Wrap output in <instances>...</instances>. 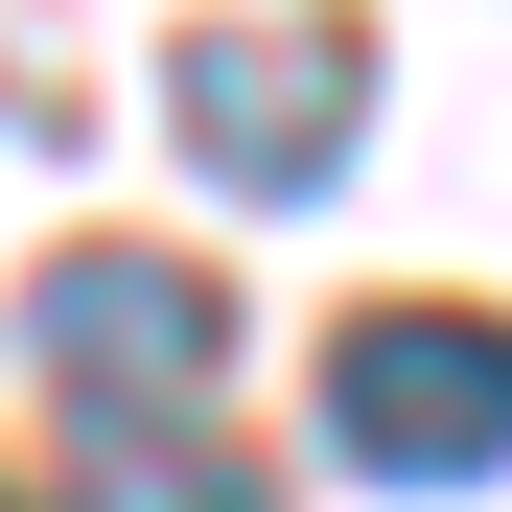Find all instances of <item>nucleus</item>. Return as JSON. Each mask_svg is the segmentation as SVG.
Wrapping results in <instances>:
<instances>
[{
  "label": "nucleus",
  "mask_w": 512,
  "mask_h": 512,
  "mask_svg": "<svg viewBox=\"0 0 512 512\" xmlns=\"http://www.w3.org/2000/svg\"><path fill=\"white\" fill-rule=\"evenodd\" d=\"M24 373L70 419V512H256V466L210 443V373H233V303H210V256H47L24 280Z\"/></svg>",
  "instance_id": "f257e3e1"
},
{
  "label": "nucleus",
  "mask_w": 512,
  "mask_h": 512,
  "mask_svg": "<svg viewBox=\"0 0 512 512\" xmlns=\"http://www.w3.org/2000/svg\"><path fill=\"white\" fill-rule=\"evenodd\" d=\"M326 443L373 489H489L512 466V326L489 303H350L326 326Z\"/></svg>",
  "instance_id": "f03ea898"
},
{
  "label": "nucleus",
  "mask_w": 512,
  "mask_h": 512,
  "mask_svg": "<svg viewBox=\"0 0 512 512\" xmlns=\"http://www.w3.org/2000/svg\"><path fill=\"white\" fill-rule=\"evenodd\" d=\"M163 117H187V163L233 210H303L326 163H350V117H373V47L350 24H210L187 70H163Z\"/></svg>",
  "instance_id": "7ed1b4c3"
}]
</instances>
